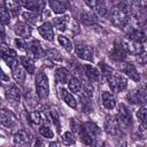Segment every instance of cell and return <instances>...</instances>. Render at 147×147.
<instances>
[{
    "mask_svg": "<svg viewBox=\"0 0 147 147\" xmlns=\"http://www.w3.org/2000/svg\"><path fill=\"white\" fill-rule=\"evenodd\" d=\"M83 70H84L85 76L87 77L88 82H98V80L100 79L101 74H100V71H99L96 68H94L93 65L85 64V65H83Z\"/></svg>",
    "mask_w": 147,
    "mask_h": 147,
    "instance_id": "9a60e30c",
    "label": "cell"
},
{
    "mask_svg": "<svg viewBox=\"0 0 147 147\" xmlns=\"http://www.w3.org/2000/svg\"><path fill=\"white\" fill-rule=\"evenodd\" d=\"M28 48H29L30 53H31L36 59H39V57H41V56L45 55V51H44V48L41 47V44H40L38 40H32V41L30 42V45L28 46Z\"/></svg>",
    "mask_w": 147,
    "mask_h": 147,
    "instance_id": "44dd1931",
    "label": "cell"
},
{
    "mask_svg": "<svg viewBox=\"0 0 147 147\" xmlns=\"http://www.w3.org/2000/svg\"><path fill=\"white\" fill-rule=\"evenodd\" d=\"M99 68H100V74H101V76H103L106 79H108V78L111 76V74L114 72V70H113L109 65H107L106 63H103V62H100V63H99Z\"/></svg>",
    "mask_w": 147,
    "mask_h": 147,
    "instance_id": "e575fe53",
    "label": "cell"
},
{
    "mask_svg": "<svg viewBox=\"0 0 147 147\" xmlns=\"http://www.w3.org/2000/svg\"><path fill=\"white\" fill-rule=\"evenodd\" d=\"M39 132H40V134H41L44 138H47V139H51V138L54 137V133H53L52 129H49V127L46 126V125L41 126V127L39 129Z\"/></svg>",
    "mask_w": 147,
    "mask_h": 147,
    "instance_id": "b9f144b4",
    "label": "cell"
},
{
    "mask_svg": "<svg viewBox=\"0 0 147 147\" xmlns=\"http://www.w3.org/2000/svg\"><path fill=\"white\" fill-rule=\"evenodd\" d=\"M57 39H59V42L61 44V46H63L67 52H71V51H72V44H71V41H70L67 37H64V36H59Z\"/></svg>",
    "mask_w": 147,
    "mask_h": 147,
    "instance_id": "74e56055",
    "label": "cell"
},
{
    "mask_svg": "<svg viewBox=\"0 0 147 147\" xmlns=\"http://www.w3.org/2000/svg\"><path fill=\"white\" fill-rule=\"evenodd\" d=\"M0 80L1 82H9V77L5 74V71L0 68Z\"/></svg>",
    "mask_w": 147,
    "mask_h": 147,
    "instance_id": "bcb514c9",
    "label": "cell"
},
{
    "mask_svg": "<svg viewBox=\"0 0 147 147\" xmlns=\"http://www.w3.org/2000/svg\"><path fill=\"white\" fill-rule=\"evenodd\" d=\"M49 147H57V144L56 142H51L49 144Z\"/></svg>",
    "mask_w": 147,
    "mask_h": 147,
    "instance_id": "681fc988",
    "label": "cell"
},
{
    "mask_svg": "<svg viewBox=\"0 0 147 147\" xmlns=\"http://www.w3.org/2000/svg\"><path fill=\"white\" fill-rule=\"evenodd\" d=\"M24 100H25L26 107H29L30 109H34L39 103V96L31 87L26 88L25 94H24Z\"/></svg>",
    "mask_w": 147,
    "mask_h": 147,
    "instance_id": "30bf717a",
    "label": "cell"
},
{
    "mask_svg": "<svg viewBox=\"0 0 147 147\" xmlns=\"http://www.w3.org/2000/svg\"><path fill=\"white\" fill-rule=\"evenodd\" d=\"M31 147H45V145L42 144V141H41V140L34 139V140H33V142H32V145H31Z\"/></svg>",
    "mask_w": 147,
    "mask_h": 147,
    "instance_id": "7dc6e473",
    "label": "cell"
},
{
    "mask_svg": "<svg viewBox=\"0 0 147 147\" xmlns=\"http://www.w3.org/2000/svg\"><path fill=\"white\" fill-rule=\"evenodd\" d=\"M61 141L65 146H71L75 144L76 140H75V136L71 132H64V134H62L61 137Z\"/></svg>",
    "mask_w": 147,
    "mask_h": 147,
    "instance_id": "8d00e7d4",
    "label": "cell"
},
{
    "mask_svg": "<svg viewBox=\"0 0 147 147\" xmlns=\"http://www.w3.org/2000/svg\"><path fill=\"white\" fill-rule=\"evenodd\" d=\"M137 147H141V146H137Z\"/></svg>",
    "mask_w": 147,
    "mask_h": 147,
    "instance_id": "f907efd6",
    "label": "cell"
},
{
    "mask_svg": "<svg viewBox=\"0 0 147 147\" xmlns=\"http://www.w3.org/2000/svg\"><path fill=\"white\" fill-rule=\"evenodd\" d=\"M75 51H76V54L78 55V57L83 59V60H86V61H92L93 60V55H94V52H93V48L83 42V41H77L75 44Z\"/></svg>",
    "mask_w": 147,
    "mask_h": 147,
    "instance_id": "5b68a950",
    "label": "cell"
},
{
    "mask_svg": "<svg viewBox=\"0 0 147 147\" xmlns=\"http://www.w3.org/2000/svg\"><path fill=\"white\" fill-rule=\"evenodd\" d=\"M29 121L32 125H39L41 123V114L39 111H32L29 115Z\"/></svg>",
    "mask_w": 147,
    "mask_h": 147,
    "instance_id": "f35d334b",
    "label": "cell"
},
{
    "mask_svg": "<svg viewBox=\"0 0 147 147\" xmlns=\"http://www.w3.org/2000/svg\"><path fill=\"white\" fill-rule=\"evenodd\" d=\"M68 86H69V90L76 94L80 93L82 91V83L77 77H71L68 82Z\"/></svg>",
    "mask_w": 147,
    "mask_h": 147,
    "instance_id": "f1b7e54d",
    "label": "cell"
},
{
    "mask_svg": "<svg viewBox=\"0 0 147 147\" xmlns=\"http://www.w3.org/2000/svg\"><path fill=\"white\" fill-rule=\"evenodd\" d=\"M70 22V17L68 15L64 16H60V17H55L53 20V24L55 25V28L60 31H64L68 28V24Z\"/></svg>",
    "mask_w": 147,
    "mask_h": 147,
    "instance_id": "d4e9b609",
    "label": "cell"
},
{
    "mask_svg": "<svg viewBox=\"0 0 147 147\" xmlns=\"http://www.w3.org/2000/svg\"><path fill=\"white\" fill-rule=\"evenodd\" d=\"M126 99L129 100V102H131L133 105H145L146 103V90H145V87L142 86L141 88L130 91L126 95Z\"/></svg>",
    "mask_w": 147,
    "mask_h": 147,
    "instance_id": "52a82bcc",
    "label": "cell"
},
{
    "mask_svg": "<svg viewBox=\"0 0 147 147\" xmlns=\"http://www.w3.org/2000/svg\"><path fill=\"white\" fill-rule=\"evenodd\" d=\"M29 133L25 130H18L14 134V145L16 147H26L29 145Z\"/></svg>",
    "mask_w": 147,
    "mask_h": 147,
    "instance_id": "7c38bea8",
    "label": "cell"
},
{
    "mask_svg": "<svg viewBox=\"0 0 147 147\" xmlns=\"http://www.w3.org/2000/svg\"><path fill=\"white\" fill-rule=\"evenodd\" d=\"M6 8L9 9V10H17L18 7L21 6L20 2H14V1H9V2H6Z\"/></svg>",
    "mask_w": 147,
    "mask_h": 147,
    "instance_id": "f6af8a7d",
    "label": "cell"
},
{
    "mask_svg": "<svg viewBox=\"0 0 147 147\" xmlns=\"http://www.w3.org/2000/svg\"><path fill=\"white\" fill-rule=\"evenodd\" d=\"M0 122L8 129H14L17 126V118L13 111L8 109H0Z\"/></svg>",
    "mask_w": 147,
    "mask_h": 147,
    "instance_id": "8992f818",
    "label": "cell"
},
{
    "mask_svg": "<svg viewBox=\"0 0 147 147\" xmlns=\"http://www.w3.org/2000/svg\"><path fill=\"white\" fill-rule=\"evenodd\" d=\"M82 127L85 130V132H86V133L95 141V144H96V141H98V139L100 138V134H101L100 127H99L95 123H92V122L84 123V124L82 125Z\"/></svg>",
    "mask_w": 147,
    "mask_h": 147,
    "instance_id": "8fae6325",
    "label": "cell"
},
{
    "mask_svg": "<svg viewBox=\"0 0 147 147\" xmlns=\"http://www.w3.org/2000/svg\"><path fill=\"white\" fill-rule=\"evenodd\" d=\"M125 56H126V54H125V52L123 51V48H122V46H121V42H115V45H114V47H113V49H111V52H110V57H111V60H114V61L121 63V62L124 61Z\"/></svg>",
    "mask_w": 147,
    "mask_h": 147,
    "instance_id": "2e32d148",
    "label": "cell"
},
{
    "mask_svg": "<svg viewBox=\"0 0 147 147\" xmlns=\"http://www.w3.org/2000/svg\"><path fill=\"white\" fill-rule=\"evenodd\" d=\"M14 31L18 37H21V39H26L31 37V28L26 23H17L14 26Z\"/></svg>",
    "mask_w": 147,
    "mask_h": 147,
    "instance_id": "5bb4252c",
    "label": "cell"
},
{
    "mask_svg": "<svg viewBox=\"0 0 147 147\" xmlns=\"http://www.w3.org/2000/svg\"><path fill=\"white\" fill-rule=\"evenodd\" d=\"M15 45H16V47H17L18 49H22V51H28V49H29L26 42H25L23 39H21V38L15 39Z\"/></svg>",
    "mask_w": 147,
    "mask_h": 147,
    "instance_id": "ee69618b",
    "label": "cell"
},
{
    "mask_svg": "<svg viewBox=\"0 0 147 147\" xmlns=\"http://www.w3.org/2000/svg\"><path fill=\"white\" fill-rule=\"evenodd\" d=\"M101 100H102V105L106 109H113L116 106V100L111 92L103 91L101 94Z\"/></svg>",
    "mask_w": 147,
    "mask_h": 147,
    "instance_id": "ffe728a7",
    "label": "cell"
},
{
    "mask_svg": "<svg viewBox=\"0 0 147 147\" xmlns=\"http://www.w3.org/2000/svg\"><path fill=\"white\" fill-rule=\"evenodd\" d=\"M0 22L3 25L9 24V22H10V14L5 5H0Z\"/></svg>",
    "mask_w": 147,
    "mask_h": 147,
    "instance_id": "d6a6232c",
    "label": "cell"
},
{
    "mask_svg": "<svg viewBox=\"0 0 147 147\" xmlns=\"http://www.w3.org/2000/svg\"><path fill=\"white\" fill-rule=\"evenodd\" d=\"M78 136H79L80 141H82L83 144H85V145H87V146H94V145H95V141L85 132V130L82 127V125H80V127H79V130H78Z\"/></svg>",
    "mask_w": 147,
    "mask_h": 147,
    "instance_id": "f546056e",
    "label": "cell"
},
{
    "mask_svg": "<svg viewBox=\"0 0 147 147\" xmlns=\"http://www.w3.org/2000/svg\"><path fill=\"white\" fill-rule=\"evenodd\" d=\"M121 46L123 48V51L125 52V54H132V55H141L144 54V46L142 44L132 40L130 38H124L121 41Z\"/></svg>",
    "mask_w": 147,
    "mask_h": 147,
    "instance_id": "277c9868",
    "label": "cell"
},
{
    "mask_svg": "<svg viewBox=\"0 0 147 147\" xmlns=\"http://www.w3.org/2000/svg\"><path fill=\"white\" fill-rule=\"evenodd\" d=\"M48 5L55 14H63L69 7V2L65 0H55V1L53 0V1H49Z\"/></svg>",
    "mask_w": 147,
    "mask_h": 147,
    "instance_id": "ac0fdd59",
    "label": "cell"
},
{
    "mask_svg": "<svg viewBox=\"0 0 147 147\" xmlns=\"http://www.w3.org/2000/svg\"><path fill=\"white\" fill-rule=\"evenodd\" d=\"M0 54H1V56L16 57V52L14 49L9 48V46H7L6 44H0Z\"/></svg>",
    "mask_w": 147,
    "mask_h": 147,
    "instance_id": "d590c367",
    "label": "cell"
},
{
    "mask_svg": "<svg viewBox=\"0 0 147 147\" xmlns=\"http://www.w3.org/2000/svg\"><path fill=\"white\" fill-rule=\"evenodd\" d=\"M79 21L85 25H92L96 22V17L93 11H83L79 15Z\"/></svg>",
    "mask_w": 147,
    "mask_h": 147,
    "instance_id": "4316f807",
    "label": "cell"
},
{
    "mask_svg": "<svg viewBox=\"0 0 147 147\" xmlns=\"http://www.w3.org/2000/svg\"><path fill=\"white\" fill-rule=\"evenodd\" d=\"M85 3L87 6H90L91 9H93L94 15L96 14L98 16H102V17L107 16L108 9H107V7L105 6L103 2H101V1H85Z\"/></svg>",
    "mask_w": 147,
    "mask_h": 147,
    "instance_id": "4fadbf2b",
    "label": "cell"
},
{
    "mask_svg": "<svg viewBox=\"0 0 147 147\" xmlns=\"http://www.w3.org/2000/svg\"><path fill=\"white\" fill-rule=\"evenodd\" d=\"M107 82L109 83V86L110 88L116 92V93H119V92H123L126 87H127V80L126 78L119 74V72H113L111 76L107 79Z\"/></svg>",
    "mask_w": 147,
    "mask_h": 147,
    "instance_id": "7a4b0ae2",
    "label": "cell"
},
{
    "mask_svg": "<svg viewBox=\"0 0 147 147\" xmlns=\"http://www.w3.org/2000/svg\"><path fill=\"white\" fill-rule=\"evenodd\" d=\"M20 5L28 8V9H31V11H34V13H40L42 10V6H44V2L41 1H20Z\"/></svg>",
    "mask_w": 147,
    "mask_h": 147,
    "instance_id": "cb8c5ba5",
    "label": "cell"
},
{
    "mask_svg": "<svg viewBox=\"0 0 147 147\" xmlns=\"http://www.w3.org/2000/svg\"><path fill=\"white\" fill-rule=\"evenodd\" d=\"M6 95H7V99L13 102V103H20V100H21V91L20 88L16 86V85H10L7 90H6Z\"/></svg>",
    "mask_w": 147,
    "mask_h": 147,
    "instance_id": "e0dca14e",
    "label": "cell"
},
{
    "mask_svg": "<svg viewBox=\"0 0 147 147\" xmlns=\"http://www.w3.org/2000/svg\"><path fill=\"white\" fill-rule=\"evenodd\" d=\"M2 59H3V61L8 64V67L13 70L17 64H18V62H17V60H16V57H11V56H1Z\"/></svg>",
    "mask_w": 147,
    "mask_h": 147,
    "instance_id": "7bdbcfd3",
    "label": "cell"
},
{
    "mask_svg": "<svg viewBox=\"0 0 147 147\" xmlns=\"http://www.w3.org/2000/svg\"><path fill=\"white\" fill-rule=\"evenodd\" d=\"M80 105H82V111L88 113L92 110V105H91L90 99L84 95H80Z\"/></svg>",
    "mask_w": 147,
    "mask_h": 147,
    "instance_id": "ab89813d",
    "label": "cell"
},
{
    "mask_svg": "<svg viewBox=\"0 0 147 147\" xmlns=\"http://www.w3.org/2000/svg\"><path fill=\"white\" fill-rule=\"evenodd\" d=\"M116 147H126V141L124 139H119V144L116 142Z\"/></svg>",
    "mask_w": 147,
    "mask_h": 147,
    "instance_id": "c3c4849f",
    "label": "cell"
},
{
    "mask_svg": "<svg viewBox=\"0 0 147 147\" xmlns=\"http://www.w3.org/2000/svg\"><path fill=\"white\" fill-rule=\"evenodd\" d=\"M11 71H13V77H14L15 82L17 84H23L25 80V70L20 64H17Z\"/></svg>",
    "mask_w": 147,
    "mask_h": 147,
    "instance_id": "83f0119b",
    "label": "cell"
},
{
    "mask_svg": "<svg viewBox=\"0 0 147 147\" xmlns=\"http://www.w3.org/2000/svg\"><path fill=\"white\" fill-rule=\"evenodd\" d=\"M45 55L47 59H49L51 61L53 62H59V61H62V55L59 51L56 49H48L45 52Z\"/></svg>",
    "mask_w": 147,
    "mask_h": 147,
    "instance_id": "836d02e7",
    "label": "cell"
},
{
    "mask_svg": "<svg viewBox=\"0 0 147 147\" xmlns=\"http://www.w3.org/2000/svg\"><path fill=\"white\" fill-rule=\"evenodd\" d=\"M117 121L119 124V127H123L125 130H131L132 125H133V121H132V116L130 110L126 108L125 105L121 103L118 106V115H117Z\"/></svg>",
    "mask_w": 147,
    "mask_h": 147,
    "instance_id": "3957f363",
    "label": "cell"
},
{
    "mask_svg": "<svg viewBox=\"0 0 147 147\" xmlns=\"http://www.w3.org/2000/svg\"><path fill=\"white\" fill-rule=\"evenodd\" d=\"M34 85H36V93L40 99H46L49 94V84L48 78L46 74L42 70H39L34 78Z\"/></svg>",
    "mask_w": 147,
    "mask_h": 147,
    "instance_id": "6da1fadb",
    "label": "cell"
},
{
    "mask_svg": "<svg viewBox=\"0 0 147 147\" xmlns=\"http://www.w3.org/2000/svg\"><path fill=\"white\" fill-rule=\"evenodd\" d=\"M60 94H61V98H62V100L70 107V108H77V101H76V99L74 98V95L68 91V90H65V88H61L60 90Z\"/></svg>",
    "mask_w": 147,
    "mask_h": 147,
    "instance_id": "7402d4cb",
    "label": "cell"
},
{
    "mask_svg": "<svg viewBox=\"0 0 147 147\" xmlns=\"http://www.w3.org/2000/svg\"><path fill=\"white\" fill-rule=\"evenodd\" d=\"M22 17L24 18V21H26L28 23H31V24H37V22L40 18L39 14L34 13V11H24V13H22Z\"/></svg>",
    "mask_w": 147,
    "mask_h": 147,
    "instance_id": "4dcf8cb0",
    "label": "cell"
},
{
    "mask_svg": "<svg viewBox=\"0 0 147 147\" xmlns=\"http://www.w3.org/2000/svg\"><path fill=\"white\" fill-rule=\"evenodd\" d=\"M48 118L52 119V123L56 126V130L60 131V129H61V125H60V117H59V113H57L56 109L52 108V109L48 110Z\"/></svg>",
    "mask_w": 147,
    "mask_h": 147,
    "instance_id": "1f68e13d",
    "label": "cell"
},
{
    "mask_svg": "<svg viewBox=\"0 0 147 147\" xmlns=\"http://www.w3.org/2000/svg\"><path fill=\"white\" fill-rule=\"evenodd\" d=\"M105 131L106 133L110 134V136H117L121 131V127H119V124H118V121L116 117L114 116H107L106 119H105Z\"/></svg>",
    "mask_w": 147,
    "mask_h": 147,
    "instance_id": "ba28073f",
    "label": "cell"
},
{
    "mask_svg": "<svg viewBox=\"0 0 147 147\" xmlns=\"http://www.w3.org/2000/svg\"><path fill=\"white\" fill-rule=\"evenodd\" d=\"M121 71L126 74V76H129V78H131L134 82H139L140 77L138 74V70L136 69V67L132 63H127V62H121Z\"/></svg>",
    "mask_w": 147,
    "mask_h": 147,
    "instance_id": "9c48e42d",
    "label": "cell"
},
{
    "mask_svg": "<svg viewBox=\"0 0 147 147\" xmlns=\"http://www.w3.org/2000/svg\"><path fill=\"white\" fill-rule=\"evenodd\" d=\"M38 31L39 33L41 34V37L48 41H52L54 39V32H53V28L51 25V23L46 22L44 24H41L39 28H38Z\"/></svg>",
    "mask_w": 147,
    "mask_h": 147,
    "instance_id": "d6986e66",
    "label": "cell"
},
{
    "mask_svg": "<svg viewBox=\"0 0 147 147\" xmlns=\"http://www.w3.org/2000/svg\"><path fill=\"white\" fill-rule=\"evenodd\" d=\"M55 80L57 83H68L69 79H70V74L69 71L63 68V67H60V68H56L55 69Z\"/></svg>",
    "mask_w": 147,
    "mask_h": 147,
    "instance_id": "603a6c76",
    "label": "cell"
},
{
    "mask_svg": "<svg viewBox=\"0 0 147 147\" xmlns=\"http://www.w3.org/2000/svg\"><path fill=\"white\" fill-rule=\"evenodd\" d=\"M137 117L141 124V129H145L146 127V108L142 107L140 108L138 111H137Z\"/></svg>",
    "mask_w": 147,
    "mask_h": 147,
    "instance_id": "60d3db41",
    "label": "cell"
},
{
    "mask_svg": "<svg viewBox=\"0 0 147 147\" xmlns=\"http://www.w3.org/2000/svg\"><path fill=\"white\" fill-rule=\"evenodd\" d=\"M21 67L28 72V74H33L34 72V63L33 60L30 56H21Z\"/></svg>",
    "mask_w": 147,
    "mask_h": 147,
    "instance_id": "484cf974",
    "label": "cell"
}]
</instances>
